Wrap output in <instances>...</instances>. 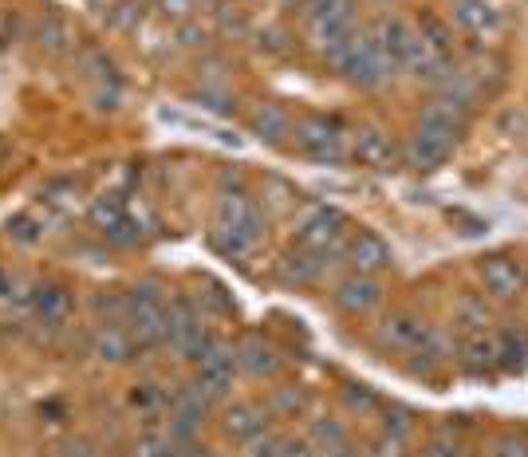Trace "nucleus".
Returning a JSON list of instances; mask_svg holds the SVG:
<instances>
[{"label": "nucleus", "mask_w": 528, "mask_h": 457, "mask_svg": "<svg viewBox=\"0 0 528 457\" xmlns=\"http://www.w3.org/2000/svg\"><path fill=\"white\" fill-rule=\"evenodd\" d=\"M331 64L339 67V75L355 87H383L391 75H395V64L383 56V48L375 44L371 32H355L343 48H335L328 56Z\"/></svg>", "instance_id": "f257e3e1"}, {"label": "nucleus", "mask_w": 528, "mask_h": 457, "mask_svg": "<svg viewBox=\"0 0 528 457\" xmlns=\"http://www.w3.org/2000/svg\"><path fill=\"white\" fill-rule=\"evenodd\" d=\"M296 245L308 253H320V261L331 264V257L347 253V217L328 205H312L296 221Z\"/></svg>", "instance_id": "f03ea898"}, {"label": "nucleus", "mask_w": 528, "mask_h": 457, "mask_svg": "<svg viewBox=\"0 0 528 457\" xmlns=\"http://www.w3.org/2000/svg\"><path fill=\"white\" fill-rule=\"evenodd\" d=\"M371 36H375V44L383 48V56L395 67H414L430 52L426 40H422V32L414 24H406L402 16H379L375 28H371Z\"/></svg>", "instance_id": "7ed1b4c3"}, {"label": "nucleus", "mask_w": 528, "mask_h": 457, "mask_svg": "<svg viewBox=\"0 0 528 457\" xmlns=\"http://www.w3.org/2000/svg\"><path fill=\"white\" fill-rule=\"evenodd\" d=\"M292 134H296V146L304 158L312 162H339L343 158V131L335 119H324V115H304L292 123Z\"/></svg>", "instance_id": "20e7f679"}, {"label": "nucleus", "mask_w": 528, "mask_h": 457, "mask_svg": "<svg viewBox=\"0 0 528 457\" xmlns=\"http://www.w3.org/2000/svg\"><path fill=\"white\" fill-rule=\"evenodd\" d=\"M217 225L245 233L253 245L264 241V213L245 190H225V194L217 197Z\"/></svg>", "instance_id": "39448f33"}, {"label": "nucleus", "mask_w": 528, "mask_h": 457, "mask_svg": "<svg viewBox=\"0 0 528 457\" xmlns=\"http://www.w3.org/2000/svg\"><path fill=\"white\" fill-rule=\"evenodd\" d=\"M331 304L339 312H347V316H367V312H375L383 304V284L375 276H367V272H355V276L335 284Z\"/></svg>", "instance_id": "423d86ee"}, {"label": "nucleus", "mask_w": 528, "mask_h": 457, "mask_svg": "<svg viewBox=\"0 0 528 457\" xmlns=\"http://www.w3.org/2000/svg\"><path fill=\"white\" fill-rule=\"evenodd\" d=\"M422 335H426V324L418 316H410V312H395V316H387L383 324L375 327V343L383 351H398V355L418 351Z\"/></svg>", "instance_id": "0eeeda50"}, {"label": "nucleus", "mask_w": 528, "mask_h": 457, "mask_svg": "<svg viewBox=\"0 0 528 457\" xmlns=\"http://www.w3.org/2000/svg\"><path fill=\"white\" fill-rule=\"evenodd\" d=\"M481 284L497 300H517L521 288H525V268L513 257H489V261L481 264Z\"/></svg>", "instance_id": "6e6552de"}, {"label": "nucleus", "mask_w": 528, "mask_h": 457, "mask_svg": "<svg viewBox=\"0 0 528 457\" xmlns=\"http://www.w3.org/2000/svg\"><path fill=\"white\" fill-rule=\"evenodd\" d=\"M418 131L434 134V138H442V142H458L465 131V111H458V107L446 103V99H434V103H426V107L418 111Z\"/></svg>", "instance_id": "1a4fd4ad"}, {"label": "nucleus", "mask_w": 528, "mask_h": 457, "mask_svg": "<svg viewBox=\"0 0 528 457\" xmlns=\"http://www.w3.org/2000/svg\"><path fill=\"white\" fill-rule=\"evenodd\" d=\"M351 36H355V12H351V4H343V8H335L328 16L312 20V40H316V48L324 56H331L335 48H343Z\"/></svg>", "instance_id": "9d476101"}, {"label": "nucleus", "mask_w": 528, "mask_h": 457, "mask_svg": "<svg viewBox=\"0 0 528 457\" xmlns=\"http://www.w3.org/2000/svg\"><path fill=\"white\" fill-rule=\"evenodd\" d=\"M355 162L367 166V170H395L398 162V146L395 138L379 127H367L355 138Z\"/></svg>", "instance_id": "9b49d317"}, {"label": "nucleus", "mask_w": 528, "mask_h": 457, "mask_svg": "<svg viewBox=\"0 0 528 457\" xmlns=\"http://www.w3.org/2000/svg\"><path fill=\"white\" fill-rule=\"evenodd\" d=\"M347 261L355 264V272H367V276H375V272H383V268H391V245L379 237V233H355L351 241H347Z\"/></svg>", "instance_id": "f8f14e48"}, {"label": "nucleus", "mask_w": 528, "mask_h": 457, "mask_svg": "<svg viewBox=\"0 0 528 457\" xmlns=\"http://www.w3.org/2000/svg\"><path fill=\"white\" fill-rule=\"evenodd\" d=\"M225 434L237 438V442H245V446H253L257 438L268 434V410L257 406V402H237V406H229V414H225Z\"/></svg>", "instance_id": "ddd939ff"}, {"label": "nucleus", "mask_w": 528, "mask_h": 457, "mask_svg": "<svg viewBox=\"0 0 528 457\" xmlns=\"http://www.w3.org/2000/svg\"><path fill=\"white\" fill-rule=\"evenodd\" d=\"M450 154H454V142H442V138L422 134V131L410 134V142H406V150H402L406 166H414V170H438V166L450 162Z\"/></svg>", "instance_id": "4468645a"}, {"label": "nucleus", "mask_w": 528, "mask_h": 457, "mask_svg": "<svg viewBox=\"0 0 528 457\" xmlns=\"http://www.w3.org/2000/svg\"><path fill=\"white\" fill-rule=\"evenodd\" d=\"M454 24L469 36H485L501 28V12L489 0H454Z\"/></svg>", "instance_id": "2eb2a0df"}, {"label": "nucleus", "mask_w": 528, "mask_h": 457, "mask_svg": "<svg viewBox=\"0 0 528 457\" xmlns=\"http://www.w3.org/2000/svg\"><path fill=\"white\" fill-rule=\"evenodd\" d=\"M458 359H462V367L469 375H489V371H497V339H489V335H481V331L465 335L462 343H458Z\"/></svg>", "instance_id": "dca6fc26"}, {"label": "nucleus", "mask_w": 528, "mask_h": 457, "mask_svg": "<svg viewBox=\"0 0 528 457\" xmlns=\"http://www.w3.org/2000/svg\"><path fill=\"white\" fill-rule=\"evenodd\" d=\"M237 367H245L253 379H264V375H276L280 371V355H276L272 343H264L261 335H249L237 347Z\"/></svg>", "instance_id": "f3484780"}, {"label": "nucleus", "mask_w": 528, "mask_h": 457, "mask_svg": "<svg viewBox=\"0 0 528 457\" xmlns=\"http://www.w3.org/2000/svg\"><path fill=\"white\" fill-rule=\"evenodd\" d=\"M91 355H99L103 363H127L134 355L131 331H123V327L115 324H103L95 331V339H91Z\"/></svg>", "instance_id": "a211bd4d"}, {"label": "nucleus", "mask_w": 528, "mask_h": 457, "mask_svg": "<svg viewBox=\"0 0 528 457\" xmlns=\"http://www.w3.org/2000/svg\"><path fill=\"white\" fill-rule=\"evenodd\" d=\"M253 134L261 142H268V146H280L292 134V115L284 107H276V103H264V107L253 111Z\"/></svg>", "instance_id": "6ab92c4d"}, {"label": "nucleus", "mask_w": 528, "mask_h": 457, "mask_svg": "<svg viewBox=\"0 0 528 457\" xmlns=\"http://www.w3.org/2000/svg\"><path fill=\"white\" fill-rule=\"evenodd\" d=\"M328 264L320 261V253H308V249H292V253H284V261H280V276L288 280V284H316L320 280V272H324Z\"/></svg>", "instance_id": "aec40b11"}, {"label": "nucleus", "mask_w": 528, "mask_h": 457, "mask_svg": "<svg viewBox=\"0 0 528 457\" xmlns=\"http://www.w3.org/2000/svg\"><path fill=\"white\" fill-rule=\"evenodd\" d=\"M201 320H198V308L186 300V296H174L170 300V308H166V343L170 347H178L194 327H198Z\"/></svg>", "instance_id": "412c9836"}, {"label": "nucleus", "mask_w": 528, "mask_h": 457, "mask_svg": "<svg viewBox=\"0 0 528 457\" xmlns=\"http://www.w3.org/2000/svg\"><path fill=\"white\" fill-rule=\"evenodd\" d=\"M32 304H36V312H40L44 324H64L67 312H71V292L60 288V284H44V288H36Z\"/></svg>", "instance_id": "4be33fe9"}, {"label": "nucleus", "mask_w": 528, "mask_h": 457, "mask_svg": "<svg viewBox=\"0 0 528 457\" xmlns=\"http://www.w3.org/2000/svg\"><path fill=\"white\" fill-rule=\"evenodd\" d=\"M198 375H237V347H229L225 339H209L205 355L198 359Z\"/></svg>", "instance_id": "5701e85b"}, {"label": "nucleus", "mask_w": 528, "mask_h": 457, "mask_svg": "<svg viewBox=\"0 0 528 457\" xmlns=\"http://www.w3.org/2000/svg\"><path fill=\"white\" fill-rule=\"evenodd\" d=\"M438 87H442V99L454 103L458 111H469V107L477 103V95H481V87H477V79H473L469 71H450Z\"/></svg>", "instance_id": "b1692460"}, {"label": "nucleus", "mask_w": 528, "mask_h": 457, "mask_svg": "<svg viewBox=\"0 0 528 457\" xmlns=\"http://www.w3.org/2000/svg\"><path fill=\"white\" fill-rule=\"evenodd\" d=\"M497 367H501V371H525L528 367L525 331H505V335H497Z\"/></svg>", "instance_id": "393cba45"}, {"label": "nucleus", "mask_w": 528, "mask_h": 457, "mask_svg": "<svg viewBox=\"0 0 528 457\" xmlns=\"http://www.w3.org/2000/svg\"><path fill=\"white\" fill-rule=\"evenodd\" d=\"M209 245L221 253V257H229V261H245L257 245L245 237V233H237V229H225V225H213L209 229Z\"/></svg>", "instance_id": "a878e982"}, {"label": "nucleus", "mask_w": 528, "mask_h": 457, "mask_svg": "<svg viewBox=\"0 0 528 457\" xmlns=\"http://www.w3.org/2000/svg\"><path fill=\"white\" fill-rule=\"evenodd\" d=\"M36 40H40L44 52H64L67 44H71V28H67V20L60 16V12H44Z\"/></svg>", "instance_id": "bb28decb"}, {"label": "nucleus", "mask_w": 528, "mask_h": 457, "mask_svg": "<svg viewBox=\"0 0 528 457\" xmlns=\"http://www.w3.org/2000/svg\"><path fill=\"white\" fill-rule=\"evenodd\" d=\"M205 410H209V398L201 394V387H178L174 398H170V414L178 418H194V422H205Z\"/></svg>", "instance_id": "cd10ccee"}, {"label": "nucleus", "mask_w": 528, "mask_h": 457, "mask_svg": "<svg viewBox=\"0 0 528 457\" xmlns=\"http://www.w3.org/2000/svg\"><path fill=\"white\" fill-rule=\"evenodd\" d=\"M127 217V209H123V197L107 194V197H95L91 201V209H87V221L99 229V233H107L115 221H123Z\"/></svg>", "instance_id": "c85d7f7f"}, {"label": "nucleus", "mask_w": 528, "mask_h": 457, "mask_svg": "<svg viewBox=\"0 0 528 457\" xmlns=\"http://www.w3.org/2000/svg\"><path fill=\"white\" fill-rule=\"evenodd\" d=\"M308 442H312L316 450H328V446H347L351 434H347V426H343L339 418H316L312 430H308Z\"/></svg>", "instance_id": "c756f323"}, {"label": "nucleus", "mask_w": 528, "mask_h": 457, "mask_svg": "<svg viewBox=\"0 0 528 457\" xmlns=\"http://www.w3.org/2000/svg\"><path fill=\"white\" fill-rule=\"evenodd\" d=\"M454 312H458V324H465L469 331H481V327L489 324V304H485V296H462Z\"/></svg>", "instance_id": "7c9ffc66"}, {"label": "nucleus", "mask_w": 528, "mask_h": 457, "mask_svg": "<svg viewBox=\"0 0 528 457\" xmlns=\"http://www.w3.org/2000/svg\"><path fill=\"white\" fill-rule=\"evenodd\" d=\"M410 71H414L418 79H426V83H442L454 67H450V56H446V52H426L418 64L410 67Z\"/></svg>", "instance_id": "2f4dec72"}, {"label": "nucleus", "mask_w": 528, "mask_h": 457, "mask_svg": "<svg viewBox=\"0 0 528 457\" xmlns=\"http://www.w3.org/2000/svg\"><path fill=\"white\" fill-rule=\"evenodd\" d=\"M422 351H430L438 363H446L454 351H458V343H454V335L450 331H442V327H426V335H422V343H418Z\"/></svg>", "instance_id": "473e14b6"}, {"label": "nucleus", "mask_w": 528, "mask_h": 457, "mask_svg": "<svg viewBox=\"0 0 528 457\" xmlns=\"http://www.w3.org/2000/svg\"><path fill=\"white\" fill-rule=\"evenodd\" d=\"M343 402H347L351 410H359V414H375V410H379V394L371 391L367 383H347V387H343Z\"/></svg>", "instance_id": "72a5a7b5"}, {"label": "nucleus", "mask_w": 528, "mask_h": 457, "mask_svg": "<svg viewBox=\"0 0 528 457\" xmlns=\"http://www.w3.org/2000/svg\"><path fill=\"white\" fill-rule=\"evenodd\" d=\"M83 71L91 75V79H99L103 87L111 83V87H119V75H115V64L103 56V52H83Z\"/></svg>", "instance_id": "f704fd0d"}, {"label": "nucleus", "mask_w": 528, "mask_h": 457, "mask_svg": "<svg viewBox=\"0 0 528 457\" xmlns=\"http://www.w3.org/2000/svg\"><path fill=\"white\" fill-rule=\"evenodd\" d=\"M410 430H414V418H410L406 406H387V410H383V434H391V438H410Z\"/></svg>", "instance_id": "c9c22d12"}, {"label": "nucleus", "mask_w": 528, "mask_h": 457, "mask_svg": "<svg viewBox=\"0 0 528 457\" xmlns=\"http://www.w3.org/2000/svg\"><path fill=\"white\" fill-rule=\"evenodd\" d=\"M418 32H422V40H426V48H430V52H450V28H446L442 20L426 16Z\"/></svg>", "instance_id": "e433bc0d"}, {"label": "nucleus", "mask_w": 528, "mask_h": 457, "mask_svg": "<svg viewBox=\"0 0 528 457\" xmlns=\"http://www.w3.org/2000/svg\"><path fill=\"white\" fill-rule=\"evenodd\" d=\"M103 237H107L111 245H119V249H131V245H138V241H142V229L134 225L131 217H123V221H115V225H111Z\"/></svg>", "instance_id": "4c0bfd02"}, {"label": "nucleus", "mask_w": 528, "mask_h": 457, "mask_svg": "<svg viewBox=\"0 0 528 457\" xmlns=\"http://www.w3.org/2000/svg\"><path fill=\"white\" fill-rule=\"evenodd\" d=\"M198 103L201 107H209V111H217V115H233V111H237L233 95H229V91H221V87H201Z\"/></svg>", "instance_id": "58836bf2"}, {"label": "nucleus", "mask_w": 528, "mask_h": 457, "mask_svg": "<svg viewBox=\"0 0 528 457\" xmlns=\"http://www.w3.org/2000/svg\"><path fill=\"white\" fill-rule=\"evenodd\" d=\"M300 406H304V394L296 391V387H280V391L272 394V402H268L272 414H296Z\"/></svg>", "instance_id": "ea45409f"}, {"label": "nucleus", "mask_w": 528, "mask_h": 457, "mask_svg": "<svg viewBox=\"0 0 528 457\" xmlns=\"http://www.w3.org/2000/svg\"><path fill=\"white\" fill-rule=\"evenodd\" d=\"M272 457H316V446L304 438H276L272 442Z\"/></svg>", "instance_id": "a19ab883"}, {"label": "nucleus", "mask_w": 528, "mask_h": 457, "mask_svg": "<svg viewBox=\"0 0 528 457\" xmlns=\"http://www.w3.org/2000/svg\"><path fill=\"white\" fill-rule=\"evenodd\" d=\"M174 454V442L170 438H158V434H146L138 446H134L131 457H170Z\"/></svg>", "instance_id": "79ce46f5"}, {"label": "nucleus", "mask_w": 528, "mask_h": 457, "mask_svg": "<svg viewBox=\"0 0 528 457\" xmlns=\"http://www.w3.org/2000/svg\"><path fill=\"white\" fill-rule=\"evenodd\" d=\"M8 237L20 245H32V241H40V225L32 217H16V221H8Z\"/></svg>", "instance_id": "37998d69"}, {"label": "nucleus", "mask_w": 528, "mask_h": 457, "mask_svg": "<svg viewBox=\"0 0 528 457\" xmlns=\"http://www.w3.org/2000/svg\"><path fill=\"white\" fill-rule=\"evenodd\" d=\"M493 457H528V442L517 434H505L493 442Z\"/></svg>", "instance_id": "c03bdc74"}, {"label": "nucleus", "mask_w": 528, "mask_h": 457, "mask_svg": "<svg viewBox=\"0 0 528 457\" xmlns=\"http://www.w3.org/2000/svg\"><path fill=\"white\" fill-rule=\"evenodd\" d=\"M142 20V4H134V0H123L115 12H111V24L115 28H134Z\"/></svg>", "instance_id": "a18cd8bd"}, {"label": "nucleus", "mask_w": 528, "mask_h": 457, "mask_svg": "<svg viewBox=\"0 0 528 457\" xmlns=\"http://www.w3.org/2000/svg\"><path fill=\"white\" fill-rule=\"evenodd\" d=\"M71 197H75V186H71V182H52V186L44 190V201H52V205H71Z\"/></svg>", "instance_id": "49530a36"}, {"label": "nucleus", "mask_w": 528, "mask_h": 457, "mask_svg": "<svg viewBox=\"0 0 528 457\" xmlns=\"http://www.w3.org/2000/svg\"><path fill=\"white\" fill-rule=\"evenodd\" d=\"M194 8H198V0H162V12L174 16V20H186Z\"/></svg>", "instance_id": "de8ad7c7"}, {"label": "nucleus", "mask_w": 528, "mask_h": 457, "mask_svg": "<svg viewBox=\"0 0 528 457\" xmlns=\"http://www.w3.org/2000/svg\"><path fill=\"white\" fill-rule=\"evenodd\" d=\"M60 457H95V450H91L87 438H67L64 446H60Z\"/></svg>", "instance_id": "09e8293b"}, {"label": "nucleus", "mask_w": 528, "mask_h": 457, "mask_svg": "<svg viewBox=\"0 0 528 457\" xmlns=\"http://www.w3.org/2000/svg\"><path fill=\"white\" fill-rule=\"evenodd\" d=\"M422 457H465V454L458 450V446H454V442H434V446H430V450H426Z\"/></svg>", "instance_id": "8fccbe9b"}, {"label": "nucleus", "mask_w": 528, "mask_h": 457, "mask_svg": "<svg viewBox=\"0 0 528 457\" xmlns=\"http://www.w3.org/2000/svg\"><path fill=\"white\" fill-rule=\"evenodd\" d=\"M178 40H182L186 48H201V44H205V28H194V24H190V28H182Z\"/></svg>", "instance_id": "3c124183"}, {"label": "nucleus", "mask_w": 528, "mask_h": 457, "mask_svg": "<svg viewBox=\"0 0 528 457\" xmlns=\"http://www.w3.org/2000/svg\"><path fill=\"white\" fill-rule=\"evenodd\" d=\"M316 457H355V450H351V442H347V446H328V450H316Z\"/></svg>", "instance_id": "603ef678"}, {"label": "nucleus", "mask_w": 528, "mask_h": 457, "mask_svg": "<svg viewBox=\"0 0 528 457\" xmlns=\"http://www.w3.org/2000/svg\"><path fill=\"white\" fill-rule=\"evenodd\" d=\"M525 288H528V272H525Z\"/></svg>", "instance_id": "864d4df0"}]
</instances>
